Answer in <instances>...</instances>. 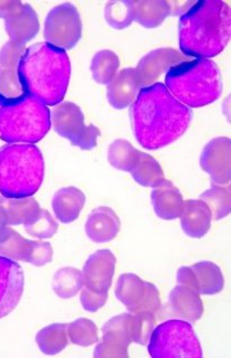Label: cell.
I'll return each instance as SVG.
<instances>
[{
	"label": "cell",
	"mask_w": 231,
	"mask_h": 358,
	"mask_svg": "<svg viewBox=\"0 0 231 358\" xmlns=\"http://www.w3.org/2000/svg\"><path fill=\"white\" fill-rule=\"evenodd\" d=\"M130 115L135 139L147 150L174 143L187 131L193 120L191 109L177 100L162 83L140 90Z\"/></svg>",
	"instance_id": "cell-1"
},
{
	"label": "cell",
	"mask_w": 231,
	"mask_h": 358,
	"mask_svg": "<svg viewBox=\"0 0 231 358\" xmlns=\"http://www.w3.org/2000/svg\"><path fill=\"white\" fill-rule=\"evenodd\" d=\"M230 41V7L221 0L195 1L179 22V45L184 55H219Z\"/></svg>",
	"instance_id": "cell-2"
},
{
	"label": "cell",
	"mask_w": 231,
	"mask_h": 358,
	"mask_svg": "<svg viewBox=\"0 0 231 358\" xmlns=\"http://www.w3.org/2000/svg\"><path fill=\"white\" fill-rule=\"evenodd\" d=\"M18 73L25 94L54 106L61 103L66 94L72 66L66 50L46 42L37 43L26 48Z\"/></svg>",
	"instance_id": "cell-3"
},
{
	"label": "cell",
	"mask_w": 231,
	"mask_h": 358,
	"mask_svg": "<svg viewBox=\"0 0 231 358\" xmlns=\"http://www.w3.org/2000/svg\"><path fill=\"white\" fill-rule=\"evenodd\" d=\"M44 175V158L36 145L9 143L0 148V194L3 197H31L42 186Z\"/></svg>",
	"instance_id": "cell-4"
},
{
	"label": "cell",
	"mask_w": 231,
	"mask_h": 358,
	"mask_svg": "<svg viewBox=\"0 0 231 358\" xmlns=\"http://www.w3.org/2000/svg\"><path fill=\"white\" fill-rule=\"evenodd\" d=\"M165 87L188 108H202L219 99L223 92L221 71L208 59L184 61L165 74Z\"/></svg>",
	"instance_id": "cell-5"
},
{
	"label": "cell",
	"mask_w": 231,
	"mask_h": 358,
	"mask_svg": "<svg viewBox=\"0 0 231 358\" xmlns=\"http://www.w3.org/2000/svg\"><path fill=\"white\" fill-rule=\"evenodd\" d=\"M50 127L48 106L31 95L0 106V139L6 143L33 145L48 134Z\"/></svg>",
	"instance_id": "cell-6"
},
{
	"label": "cell",
	"mask_w": 231,
	"mask_h": 358,
	"mask_svg": "<svg viewBox=\"0 0 231 358\" xmlns=\"http://www.w3.org/2000/svg\"><path fill=\"white\" fill-rule=\"evenodd\" d=\"M148 350L154 358L202 357L200 341L193 326L181 319L167 320L154 328Z\"/></svg>",
	"instance_id": "cell-7"
},
{
	"label": "cell",
	"mask_w": 231,
	"mask_h": 358,
	"mask_svg": "<svg viewBox=\"0 0 231 358\" xmlns=\"http://www.w3.org/2000/svg\"><path fill=\"white\" fill-rule=\"evenodd\" d=\"M50 119L55 131L82 150H91L98 143L100 130L93 124H85L83 112L77 104L73 102L57 104L53 113H50Z\"/></svg>",
	"instance_id": "cell-8"
},
{
	"label": "cell",
	"mask_w": 231,
	"mask_h": 358,
	"mask_svg": "<svg viewBox=\"0 0 231 358\" xmlns=\"http://www.w3.org/2000/svg\"><path fill=\"white\" fill-rule=\"evenodd\" d=\"M46 43L61 50L75 48L82 37L81 15L70 3L56 6L48 13L44 25Z\"/></svg>",
	"instance_id": "cell-9"
},
{
	"label": "cell",
	"mask_w": 231,
	"mask_h": 358,
	"mask_svg": "<svg viewBox=\"0 0 231 358\" xmlns=\"http://www.w3.org/2000/svg\"><path fill=\"white\" fill-rule=\"evenodd\" d=\"M0 18L5 20L10 42L25 46L38 33V16L29 3L20 0H0Z\"/></svg>",
	"instance_id": "cell-10"
},
{
	"label": "cell",
	"mask_w": 231,
	"mask_h": 358,
	"mask_svg": "<svg viewBox=\"0 0 231 358\" xmlns=\"http://www.w3.org/2000/svg\"><path fill=\"white\" fill-rule=\"evenodd\" d=\"M115 296L131 313L150 311L156 313L161 306L156 285L145 282L133 273L122 274L117 280Z\"/></svg>",
	"instance_id": "cell-11"
},
{
	"label": "cell",
	"mask_w": 231,
	"mask_h": 358,
	"mask_svg": "<svg viewBox=\"0 0 231 358\" xmlns=\"http://www.w3.org/2000/svg\"><path fill=\"white\" fill-rule=\"evenodd\" d=\"M26 48L16 43L8 42L0 50V101L1 104L20 99L25 94L20 80V59Z\"/></svg>",
	"instance_id": "cell-12"
},
{
	"label": "cell",
	"mask_w": 231,
	"mask_h": 358,
	"mask_svg": "<svg viewBox=\"0 0 231 358\" xmlns=\"http://www.w3.org/2000/svg\"><path fill=\"white\" fill-rule=\"evenodd\" d=\"M131 313L113 317L102 328L103 338L95 348V357H126L128 345L131 344L130 333Z\"/></svg>",
	"instance_id": "cell-13"
},
{
	"label": "cell",
	"mask_w": 231,
	"mask_h": 358,
	"mask_svg": "<svg viewBox=\"0 0 231 358\" xmlns=\"http://www.w3.org/2000/svg\"><path fill=\"white\" fill-rule=\"evenodd\" d=\"M25 278L16 261L0 255V318L14 310L22 299Z\"/></svg>",
	"instance_id": "cell-14"
},
{
	"label": "cell",
	"mask_w": 231,
	"mask_h": 358,
	"mask_svg": "<svg viewBox=\"0 0 231 358\" xmlns=\"http://www.w3.org/2000/svg\"><path fill=\"white\" fill-rule=\"evenodd\" d=\"M117 259L109 250H98L84 264L82 277L85 288L107 294L113 280Z\"/></svg>",
	"instance_id": "cell-15"
},
{
	"label": "cell",
	"mask_w": 231,
	"mask_h": 358,
	"mask_svg": "<svg viewBox=\"0 0 231 358\" xmlns=\"http://www.w3.org/2000/svg\"><path fill=\"white\" fill-rule=\"evenodd\" d=\"M200 165L209 173L216 185H225L230 182V139L219 137L212 139L204 147L200 157Z\"/></svg>",
	"instance_id": "cell-16"
},
{
	"label": "cell",
	"mask_w": 231,
	"mask_h": 358,
	"mask_svg": "<svg viewBox=\"0 0 231 358\" xmlns=\"http://www.w3.org/2000/svg\"><path fill=\"white\" fill-rule=\"evenodd\" d=\"M186 61L184 56L173 48H158L140 59L135 72L141 87L152 85L163 73Z\"/></svg>",
	"instance_id": "cell-17"
},
{
	"label": "cell",
	"mask_w": 231,
	"mask_h": 358,
	"mask_svg": "<svg viewBox=\"0 0 231 358\" xmlns=\"http://www.w3.org/2000/svg\"><path fill=\"white\" fill-rule=\"evenodd\" d=\"M141 89L142 87L135 69L128 67L117 73V76L107 84L106 96L115 109H126L132 106Z\"/></svg>",
	"instance_id": "cell-18"
},
{
	"label": "cell",
	"mask_w": 231,
	"mask_h": 358,
	"mask_svg": "<svg viewBox=\"0 0 231 358\" xmlns=\"http://www.w3.org/2000/svg\"><path fill=\"white\" fill-rule=\"evenodd\" d=\"M121 222L114 210L100 206L92 210L85 224L87 238L94 243H106L117 238Z\"/></svg>",
	"instance_id": "cell-19"
},
{
	"label": "cell",
	"mask_w": 231,
	"mask_h": 358,
	"mask_svg": "<svg viewBox=\"0 0 231 358\" xmlns=\"http://www.w3.org/2000/svg\"><path fill=\"white\" fill-rule=\"evenodd\" d=\"M180 221L186 234L191 238H200L208 233L211 227V212L200 199H189L184 201Z\"/></svg>",
	"instance_id": "cell-20"
},
{
	"label": "cell",
	"mask_w": 231,
	"mask_h": 358,
	"mask_svg": "<svg viewBox=\"0 0 231 358\" xmlns=\"http://www.w3.org/2000/svg\"><path fill=\"white\" fill-rule=\"evenodd\" d=\"M151 201L154 212L160 218L170 221L181 215L184 199L178 188L172 182L163 180L152 190Z\"/></svg>",
	"instance_id": "cell-21"
},
{
	"label": "cell",
	"mask_w": 231,
	"mask_h": 358,
	"mask_svg": "<svg viewBox=\"0 0 231 358\" xmlns=\"http://www.w3.org/2000/svg\"><path fill=\"white\" fill-rule=\"evenodd\" d=\"M169 307L174 316L195 322L204 313V305L198 292L186 285H179L171 291Z\"/></svg>",
	"instance_id": "cell-22"
},
{
	"label": "cell",
	"mask_w": 231,
	"mask_h": 358,
	"mask_svg": "<svg viewBox=\"0 0 231 358\" xmlns=\"http://www.w3.org/2000/svg\"><path fill=\"white\" fill-rule=\"evenodd\" d=\"M85 205V195L78 188L64 187L56 192L52 199L54 215L64 224L72 223L81 214Z\"/></svg>",
	"instance_id": "cell-23"
},
{
	"label": "cell",
	"mask_w": 231,
	"mask_h": 358,
	"mask_svg": "<svg viewBox=\"0 0 231 358\" xmlns=\"http://www.w3.org/2000/svg\"><path fill=\"white\" fill-rule=\"evenodd\" d=\"M36 241H28L22 235L6 227L0 232V255L10 260L31 263Z\"/></svg>",
	"instance_id": "cell-24"
},
{
	"label": "cell",
	"mask_w": 231,
	"mask_h": 358,
	"mask_svg": "<svg viewBox=\"0 0 231 358\" xmlns=\"http://www.w3.org/2000/svg\"><path fill=\"white\" fill-rule=\"evenodd\" d=\"M0 208L5 214L7 227H11L27 223L40 210V206L33 197L7 199L3 196L0 197Z\"/></svg>",
	"instance_id": "cell-25"
},
{
	"label": "cell",
	"mask_w": 231,
	"mask_h": 358,
	"mask_svg": "<svg viewBox=\"0 0 231 358\" xmlns=\"http://www.w3.org/2000/svg\"><path fill=\"white\" fill-rule=\"evenodd\" d=\"M195 279V291L199 294H219L225 285L219 266L210 261H202L191 266Z\"/></svg>",
	"instance_id": "cell-26"
},
{
	"label": "cell",
	"mask_w": 231,
	"mask_h": 358,
	"mask_svg": "<svg viewBox=\"0 0 231 358\" xmlns=\"http://www.w3.org/2000/svg\"><path fill=\"white\" fill-rule=\"evenodd\" d=\"M128 173H131L137 184L144 187L154 188L165 180V173L159 162L154 157L141 151H139L137 160Z\"/></svg>",
	"instance_id": "cell-27"
},
{
	"label": "cell",
	"mask_w": 231,
	"mask_h": 358,
	"mask_svg": "<svg viewBox=\"0 0 231 358\" xmlns=\"http://www.w3.org/2000/svg\"><path fill=\"white\" fill-rule=\"evenodd\" d=\"M133 3V20L145 28H156L165 22L170 13L167 1L143 0Z\"/></svg>",
	"instance_id": "cell-28"
},
{
	"label": "cell",
	"mask_w": 231,
	"mask_h": 358,
	"mask_svg": "<svg viewBox=\"0 0 231 358\" xmlns=\"http://www.w3.org/2000/svg\"><path fill=\"white\" fill-rule=\"evenodd\" d=\"M66 324H54L40 330L36 336L39 350L47 355L59 354L68 344Z\"/></svg>",
	"instance_id": "cell-29"
},
{
	"label": "cell",
	"mask_w": 231,
	"mask_h": 358,
	"mask_svg": "<svg viewBox=\"0 0 231 358\" xmlns=\"http://www.w3.org/2000/svg\"><path fill=\"white\" fill-rule=\"evenodd\" d=\"M84 287L82 272L77 268H61L53 277V289L61 299H70L81 292Z\"/></svg>",
	"instance_id": "cell-30"
},
{
	"label": "cell",
	"mask_w": 231,
	"mask_h": 358,
	"mask_svg": "<svg viewBox=\"0 0 231 358\" xmlns=\"http://www.w3.org/2000/svg\"><path fill=\"white\" fill-rule=\"evenodd\" d=\"M120 66L119 56L110 50H102L95 54L91 64L93 78L98 84H107L117 76Z\"/></svg>",
	"instance_id": "cell-31"
},
{
	"label": "cell",
	"mask_w": 231,
	"mask_h": 358,
	"mask_svg": "<svg viewBox=\"0 0 231 358\" xmlns=\"http://www.w3.org/2000/svg\"><path fill=\"white\" fill-rule=\"evenodd\" d=\"M139 150L134 148L128 140L117 139L107 149V159L119 171H130L137 160Z\"/></svg>",
	"instance_id": "cell-32"
},
{
	"label": "cell",
	"mask_w": 231,
	"mask_h": 358,
	"mask_svg": "<svg viewBox=\"0 0 231 358\" xmlns=\"http://www.w3.org/2000/svg\"><path fill=\"white\" fill-rule=\"evenodd\" d=\"M200 199L206 203L211 212L212 220L219 221L230 213V190L228 187L217 185L215 187L206 190Z\"/></svg>",
	"instance_id": "cell-33"
},
{
	"label": "cell",
	"mask_w": 231,
	"mask_h": 358,
	"mask_svg": "<svg viewBox=\"0 0 231 358\" xmlns=\"http://www.w3.org/2000/svg\"><path fill=\"white\" fill-rule=\"evenodd\" d=\"M156 328V317L150 311H137L131 313L130 333L134 343L140 345L148 344L151 335Z\"/></svg>",
	"instance_id": "cell-34"
},
{
	"label": "cell",
	"mask_w": 231,
	"mask_h": 358,
	"mask_svg": "<svg viewBox=\"0 0 231 358\" xmlns=\"http://www.w3.org/2000/svg\"><path fill=\"white\" fill-rule=\"evenodd\" d=\"M24 227L28 234L40 240L53 238L59 229V224L55 218L50 215L48 210L42 208L27 223L24 224Z\"/></svg>",
	"instance_id": "cell-35"
},
{
	"label": "cell",
	"mask_w": 231,
	"mask_h": 358,
	"mask_svg": "<svg viewBox=\"0 0 231 358\" xmlns=\"http://www.w3.org/2000/svg\"><path fill=\"white\" fill-rule=\"evenodd\" d=\"M105 20L114 29H124L133 22V3L132 1H112L105 6Z\"/></svg>",
	"instance_id": "cell-36"
},
{
	"label": "cell",
	"mask_w": 231,
	"mask_h": 358,
	"mask_svg": "<svg viewBox=\"0 0 231 358\" xmlns=\"http://www.w3.org/2000/svg\"><path fill=\"white\" fill-rule=\"evenodd\" d=\"M68 338L78 346H91L98 341V330L92 320L77 319L67 326Z\"/></svg>",
	"instance_id": "cell-37"
},
{
	"label": "cell",
	"mask_w": 231,
	"mask_h": 358,
	"mask_svg": "<svg viewBox=\"0 0 231 358\" xmlns=\"http://www.w3.org/2000/svg\"><path fill=\"white\" fill-rule=\"evenodd\" d=\"M82 306L85 310L89 313H95L98 309L103 307L107 300V294L103 292H95V291L89 290V289L83 287L81 290V296H80Z\"/></svg>",
	"instance_id": "cell-38"
},
{
	"label": "cell",
	"mask_w": 231,
	"mask_h": 358,
	"mask_svg": "<svg viewBox=\"0 0 231 358\" xmlns=\"http://www.w3.org/2000/svg\"><path fill=\"white\" fill-rule=\"evenodd\" d=\"M195 3V1H167V6H169V13L173 16L177 15H184L191 6Z\"/></svg>",
	"instance_id": "cell-39"
},
{
	"label": "cell",
	"mask_w": 231,
	"mask_h": 358,
	"mask_svg": "<svg viewBox=\"0 0 231 358\" xmlns=\"http://www.w3.org/2000/svg\"><path fill=\"white\" fill-rule=\"evenodd\" d=\"M6 227H7V220H6V216L3 210L0 208V232H1Z\"/></svg>",
	"instance_id": "cell-40"
},
{
	"label": "cell",
	"mask_w": 231,
	"mask_h": 358,
	"mask_svg": "<svg viewBox=\"0 0 231 358\" xmlns=\"http://www.w3.org/2000/svg\"><path fill=\"white\" fill-rule=\"evenodd\" d=\"M0 106H1V101H0Z\"/></svg>",
	"instance_id": "cell-41"
}]
</instances>
